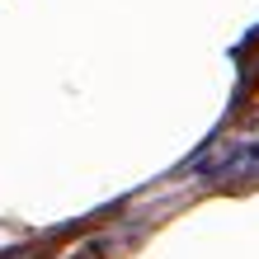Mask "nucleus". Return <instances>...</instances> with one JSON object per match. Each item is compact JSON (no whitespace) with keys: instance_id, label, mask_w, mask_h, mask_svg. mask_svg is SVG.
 I'll return each mask as SVG.
<instances>
[]
</instances>
